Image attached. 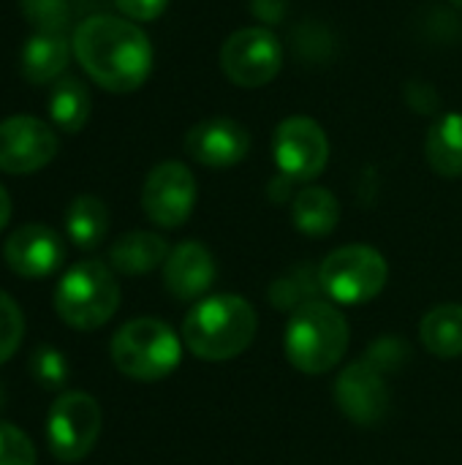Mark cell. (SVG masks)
<instances>
[{"mask_svg": "<svg viewBox=\"0 0 462 465\" xmlns=\"http://www.w3.org/2000/svg\"><path fill=\"white\" fill-rule=\"evenodd\" d=\"M71 57V46L65 35L35 33L27 38L22 49V74L30 84H46L57 79Z\"/></svg>", "mask_w": 462, "mask_h": 465, "instance_id": "cell-18", "label": "cell"}, {"mask_svg": "<svg viewBox=\"0 0 462 465\" xmlns=\"http://www.w3.org/2000/svg\"><path fill=\"white\" fill-rule=\"evenodd\" d=\"M65 232L82 251H93L109 232V210L98 196H76L65 210Z\"/></svg>", "mask_w": 462, "mask_h": 465, "instance_id": "cell-21", "label": "cell"}, {"mask_svg": "<svg viewBox=\"0 0 462 465\" xmlns=\"http://www.w3.org/2000/svg\"><path fill=\"white\" fill-rule=\"evenodd\" d=\"M90 109H93L90 93L74 76H63L49 93V117L65 134L82 131L90 117Z\"/></svg>", "mask_w": 462, "mask_h": 465, "instance_id": "cell-22", "label": "cell"}, {"mask_svg": "<svg viewBox=\"0 0 462 465\" xmlns=\"http://www.w3.org/2000/svg\"><path fill=\"white\" fill-rule=\"evenodd\" d=\"M103 414L93 395L87 392H63L46 417V444L60 463L71 465L84 460L98 436Z\"/></svg>", "mask_w": 462, "mask_h": 465, "instance_id": "cell-7", "label": "cell"}, {"mask_svg": "<svg viewBox=\"0 0 462 465\" xmlns=\"http://www.w3.org/2000/svg\"><path fill=\"white\" fill-rule=\"evenodd\" d=\"M114 3L123 11V16L131 22H152L169 5V0H114Z\"/></svg>", "mask_w": 462, "mask_h": 465, "instance_id": "cell-29", "label": "cell"}, {"mask_svg": "<svg viewBox=\"0 0 462 465\" xmlns=\"http://www.w3.org/2000/svg\"><path fill=\"white\" fill-rule=\"evenodd\" d=\"M0 465H35L30 436L8 422H0Z\"/></svg>", "mask_w": 462, "mask_h": 465, "instance_id": "cell-27", "label": "cell"}, {"mask_svg": "<svg viewBox=\"0 0 462 465\" xmlns=\"http://www.w3.org/2000/svg\"><path fill=\"white\" fill-rule=\"evenodd\" d=\"M332 392L343 417L359 428L378 425L389 411V387L384 381V373L368 360L346 365L335 379Z\"/></svg>", "mask_w": 462, "mask_h": 465, "instance_id": "cell-12", "label": "cell"}, {"mask_svg": "<svg viewBox=\"0 0 462 465\" xmlns=\"http://www.w3.org/2000/svg\"><path fill=\"white\" fill-rule=\"evenodd\" d=\"M71 46L84 74L109 93H133L152 71V44L147 33L123 16H87L74 30Z\"/></svg>", "mask_w": 462, "mask_h": 465, "instance_id": "cell-1", "label": "cell"}, {"mask_svg": "<svg viewBox=\"0 0 462 465\" xmlns=\"http://www.w3.org/2000/svg\"><path fill=\"white\" fill-rule=\"evenodd\" d=\"M291 221L305 237H327L340 223V202L332 191L308 185L291 202Z\"/></svg>", "mask_w": 462, "mask_h": 465, "instance_id": "cell-17", "label": "cell"}, {"mask_svg": "<svg viewBox=\"0 0 462 465\" xmlns=\"http://www.w3.org/2000/svg\"><path fill=\"white\" fill-rule=\"evenodd\" d=\"M319 294H324L321 281H319V267L313 264H300L294 270H289L286 275H280L278 281H272L270 286V302L278 311L294 313L308 302H316Z\"/></svg>", "mask_w": 462, "mask_h": 465, "instance_id": "cell-23", "label": "cell"}, {"mask_svg": "<svg viewBox=\"0 0 462 465\" xmlns=\"http://www.w3.org/2000/svg\"><path fill=\"white\" fill-rule=\"evenodd\" d=\"M30 373L44 390H60V387H65L71 368H68V360L63 351H57L52 346H38L30 357Z\"/></svg>", "mask_w": 462, "mask_h": 465, "instance_id": "cell-25", "label": "cell"}, {"mask_svg": "<svg viewBox=\"0 0 462 465\" xmlns=\"http://www.w3.org/2000/svg\"><path fill=\"white\" fill-rule=\"evenodd\" d=\"M182 338L161 319H131L123 324L109 346L114 368L133 381H161L180 368Z\"/></svg>", "mask_w": 462, "mask_h": 465, "instance_id": "cell-4", "label": "cell"}, {"mask_svg": "<svg viewBox=\"0 0 462 465\" xmlns=\"http://www.w3.org/2000/svg\"><path fill=\"white\" fill-rule=\"evenodd\" d=\"M280 65L283 44L264 25L242 27L221 46V71L237 87H264L280 74Z\"/></svg>", "mask_w": 462, "mask_h": 465, "instance_id": "cell-8", "label": "cell"}, {"mask_svg": "<svg viewBox=\"0 0 462 465\" xmlns=\"http://www.w3.org/2000/svg\"><path fill=\"white\" fill-rule=\"evenodd\" d=\"M218 275L215 256L199 240H185L174 245L163 262V286L177 302L204 300Z\"/></svg>", "mask_w": 462, "mask_h": 465, "instance_id": "cell-15", "label": "cell"}, {"mask_svg": "<svg viewBox=\"0 0 462 465\" xmlns=\"http://www.w3.org/2000/svg\"><path fill=\"white\" fill-rule=\"evenodd\" d=\"M5 406V392H3V387H0V409Z\"/></svg>", "mask_w": 462, "mask_h": 465, "instance_id": "cell-31", "label": "cell"}, {"mask_svg": "<svg viewBox=\"0 0 462 465\" xmlns=\"http://www.w3.org/2000/svg\"><path fill=\"white\" fill-rule=\"evenodd\" d=\"M251 150V134L231 117H212L196 123L185 134V153L207 169L237 166Z\"/></svg>", "mask_w": 462, "mask_h": 465, "instance_id": "cell-13", "label": "cell"}, {"mask_svg": "<svg viewBox=\"0 0 462 465\" xmlns=\"http://www.w3.org/2000/svg\"><path fill=\"white\" fill-rule=\"evenodd\" d=\"M19 8H22V16L38 33L65 35V27L71 22L68 0H19Z\"/></svg>", "mask_w": 462, "mask_h": 465, "instance_id": "cell-24", "label": "cell"}, {"mask_svg": "<svg viewBox=\"0 0 462 465\" xmlns=\"http://www.w3.org/2000/svg\"><path fill=\"white\" fill-rule=\"evenodd\" d=\"M8 221H11V196H8V191L0 185V232L8 226Z\"/></svg>", "mask_w": 462, "mask_h": 465, "instance_id": "cell-30", "label": "cell"}, {"mask_svg": "<svg viewBox=\"0 0 462 465\" xmlns=\"http://www.w3.org/2000/svg\"><path fill=\"white\" fill-rule=\"evenodd\" d=\"M319 281L332 302L365 305L384 292L389 264L373 245H343L319 264Z\"/></svg>", "mask_w": 462, "mask_h": 465, "instance_id": "cell-6", "label": "cell"}, {"mask_svg": "<svg viewBox=\"0 0 462 465\" xmlns=\"http://www.w3.org/2000/svg\"><path fill=\"white\" fill-rule=\"evenodd\" d=\"M5 264L22 278H46L65 259L63 240L46 223H25L14 229L3 245Z\"/></svg>", "mask_w": 462, "mask_h": 465, "instance_id": "cell-14", "label": "cell"}, {"mask_svg": "<svg viewBox=\"0 0 462 465\" xmlns=\"http://www.w3.org/2000/svg\"><path fill=\"white\" fill-rule=\"evenodd\" d=\"M349 338L351 330L346 316L332 302L316 300L289 313L283 351L300 373L324 376L346 357Z\"/></svg>", "mask_w": 462, "mask_h": 465, "instance_id": "cell-3", "label": "cell"}, {"mask_svg": "<svg viewBox=\"0 0 462 465\" xmlns=\"http://www.w3.org/2000/svg\"><path fill=\"white\" fill-rule=\"evenodd\" d=\"M425 153L436 174L462 177V112H447L430 125Z\"/></svg>", "mask_w": 462, "mask_h": 465, "instance_id": "cell-20", "label": "cell"}, {"mask_svg": "<svg viewBox=\"0 0 462 465\" xmlns=\"http://www.w3.org/2000/svg\"><path fill=\"white\" fill-rule=\"evenodd\" d=\"M419 338L422 346L438 360L462 357V305L447 302L430 308L419 324Z\"/></svg>", "mask_w": 462, "mask_h": 465, "instance_id": "cell-19", "label": "cell"}, {"mask_svg": "<svg viewBox=\"0 0 462 465\" xmlns=\"http://www.w3.org/2000/svg\"><path fill=\"white\" fill-rule=\"evenodd\" d=\"M452 5H457V8H462V0H449Z\"/></svg>", "mask_w": 462, "mask_h": 465, "instance_id": "cell-32", "label": "cell"}, {"mask_svg": "<svg viewBox=\"0 0 462 465\" xmlns=\"http://www.w3.org/2000/svg\"><path fill=\"white\" fill-rule=\"evenodd\" d=\"M22 338H25V316H22V308L14 302V297H8L0 289V365L8 362L16 354Z\"/></svg>", "mask_w": 462, "mask_h": 465, "instance_id": "cell-26", "label": "cell"}, {"mask_svg": "<svg viewBox=\"0 0 462 465\" xmlns=\"http://www.w3.org/2000/svg\"><path fill=\"white\" fill-rule=\"evenodd\" d=\"M272 153L283 177L294 183H310L329 163V139L313 117L294 114L278 123Z\"/></svg>", "mask_w": 462, "mask_h": 465, "instance_id": "cell-9", "label": "cell"}, {"mask_svg": "<svg viewBox=\"0 0 462 465\" xmlns=\"http://www.w3.org/2000/svg\"><path fill=\"white\" fill-rule=\"evenodd\" d=\"M144 215L161 229H180L196 207V177L180 161L152 166L142 188Z\"/></svg>", "mask_w": 462, "mask_h": 465, "instance_id": "cell-10", "label": "cell"}, {"mask_svg": "<svg viewBox=\"0 0 462 465\" xmlns=\"http://www.w3.org/2000/svg\"><path fill=\"white\" fill-rule=\"evenodd\" d=\"M169 242L155 234V232H125L123 237H117L109 248V264L114 272L120 275H147L152 270H158L166 256H169Z\"/></svg>", "mask_w": 462, "mask_h": 465, "instance_id": "cell-16", "label": "cell"}, {"mask_svg": "<svg viewBox=\"0 0 462 465\" xmlns=\"http://www.w3.org/2000/svg\"><path fill=\"white\" fill-rule=\"evenodd\" d=\"M60 142L57 134L38 117L16 114L0 123V172L33 174L52 163Z\"/></svg>", "mask_w": 462, "mask_h": 465, "instance_id": "cell-11", "label": "cell"}, {"mask_svg": "<svg viewBox=\"0 0 462 465\" xmlns=\"http://www.w3.org/2000/svg\"><path fill=\"white\" fill-rule=\"evenodd\" d=\"M406 357H408V346H406L400 338H381V341H376V343L368 349V354H365V360H368L370 365H376L381 373L398 371V368L406 362Z\"/></svg>", "mask_w": 462, "mask_h": 465, "instance_id": "cell-28", "label": "cell"}, {"mask_svg": "<svg viewBox=\"0 0 462 465\" xmlns=\"http://www.w3.org/2000/svg\"><path fill=\"white\" fill-rule=\"evenodd\" d=\"M256 308L237 294H212L199 300L182 322L185 349L204 362L240 357L256 338Z\"/></svg>", "mask_w": 462, "mask_h": 465, "instance_id": "cell-2", "label": "cell"}, {"mask_svg": "<svg viewBox=\"0 0 462 465\" xmlns=\"http://www.w3.org/2000/svg\"><path fill=\"white\" fill-rule=\"evenodd\" d=\"M120 308V286L114 270L98 259L74 264L54 289L57 316L82 332L103 327Z\"/></svg>", "mask_w": 462, "mask_h": 465, "instance_id": "cell-5", "label": "cell"}]
</instances>
